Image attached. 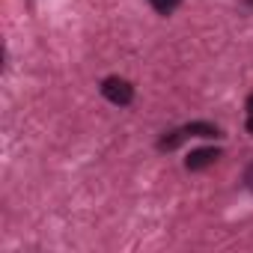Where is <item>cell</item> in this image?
Returning <instances> with one entry per match:
<instances>
[{"label": "cell", "mask_w": 253, "mask_h": 253, "mask_svg": "<svg viewBox=\"0 0 253 253\" xmlns=\"http://www.w3.org/2000/svg\"><path fill=\"white\" fill-rule=\"evenodd\" d=\"M244 107H247V113H253V92L247 95V101H244Z\"/></svg>", "instance_id": "obj_7"}, {"label": "cell", "mask_w": 253, "mask_h": 253, "mask_svg": "<svg viewBox=\"0 0 253 253\" xmlns=\"http://www.w3.org/2000/svg\"><path fill=\"white\" fill-rule=\"evenodd\" d=\"M101 95H104L110 104L125 107V104H131V101H134V86L125 81V78H119V75H110V78L101 81Z\"/></svg>", "instance_id": "obj_1"}, {"label": "cell", "mask_w": 253, "mask_h": 253, "mask_svg": "<svg viewBox=\"0 0 253 253\" xmlns=\"http://www.w3.org/2000/svg\"><path fill=\"white\" fill-rule=\"evenodd\" d=\"M247 3H250V6H253V0H247Z\"/></svg>", "instance_id": "obj_9"}, {"label": "cell", "mask_w": 253, "mask_h": 253, "mask_svg": "<svg viewBox=\"0 0 253 253\" xmlns=\"http://www.w3.org/2000/svg\"><path fill=\"white\" fill-rule=\"evenodd\" d=\"M152 3V9L158 12V15H170L176 6H179V0H149Z\"/></svg>", "instance_id": "obj_5"}, {"label": "cell", "mask_w": 253, "mask_h": 253, "mask_svg": "<svg viewBox=\"0 0 253 253\" xmlns=\"http://www.w3.org/2000/svg\"><path fill=\"white\" fill-rule=\"evenodd\" d=\"M220 158V152L217 149H194L191 155H188V161H185V167L188 170H206L209 164H214Z\"/></svg>", "instance_id": "obj_2"}, {"label": "cell", "mask_w": 253, "mask_h": 253, "mask_svg": "<svg viewBox=\"0 0 253 253\" xmlns=\"http://www.w3.org/2000/svg\"><path fill=\"white\" fill-rule=\"evenodd\" d=\"M247 131L253 134V113H247Z\"/></svg>", "instance_id": "obj_8"}, {"label": "cell", "mask_w": 253, "mask_h": 253, "mask_svg": "<svg viewBox=\"0 0 253 253\" xmlns=\"http://www.w3.org/2000/svg\"><path fill=\"white\" fill-rule=\"evenodd\" d=\"M185 131H188V137H220V128L211 122H188Z\"/></svg>", "instance_id": "obj_3"}, {"label": "cell", "mask_w": 253, "mask_h": 253, "mask_svg": "<svg viewBox=\"0 0 253 253\" xmlns=\"http://www.w3.org/2000/svg\"><path fill=\"white\" fill-rule=\"evenodd\" d=\"M185 137H188V131H185V128H176V131H170V134H164V137L158 140V149H167V152H170V149H176Z\"/></svg>", "instance_id": "obj_4"}, {"label": "cell", "mask_w": 253, "mask_h": 253, "mask_svg": "<svg viewBox=\"0 0 253 253\" xmlns=\"http://www.w3.org/2000/svg\"><path fill=\"white\" fill-rule=\"evenodd\" d=\"M244 182H247V188H250V191H253V164H250V167H247V173H244Z\"/></svg>", "instance_id": "obj_6"}]
</instances>
